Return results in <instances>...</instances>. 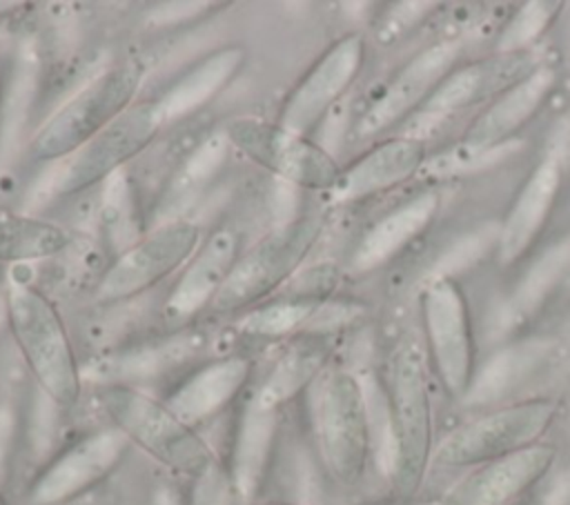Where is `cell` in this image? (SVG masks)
Segmentation results:
<instances>
[{"mask_svg": "<svg viewBox=\"0 0 570 505\" xmlns=\"http://www.w3.org/2000/svg\"><path fill=\"white\" fill-rule=\"evenodd\" d=\"M383 398L390 429V481L399 501H412L434 456V409L425 356L412 340L387 363Z\"/></svg>", "mask_w": 570, "mask_h": 505, "instance_id": "obj_1", "label": "cell"}, {"mask_svg": "<svg viewBox=\"0 0 570 505\" xmlns=\"http://www.w3.org/2000/svg\"><path fill=\"white\" fill-rule=\"evenodd\" d=\"M309 420L323 469L343 487L356 485L372 456V416L361 378L327 367L309 387Z\"/></svg>", "mask_w": 570, "mask_h": 505, "instance_id": "obj_2", "label": "cell"}, {"mask_svg": "<svg viewBox=\"0 0 570 505\" xmlns=\"http://www.w3.org/2000/svg\"><path fill=\"white\" fill-rule=\"evenodd\" d=\"M98 405L109 425L167 469L198 481L220 467L209 443L196 427L178 418L165 400L129 383H105L98 389Z\"/></svg>", "mask_w": 570, "mask_h": 505, "instance_id": "obj_3", "label": "cell"}, {"mask_svg": "<svg viewBox=\"0 0 570 505\" xmlns=\"http://www.w3.org/2000/svg\"><path fill=\"white\" fill-rule=\"evenodd\" d=\"M7 323L38 389L60 409L73 407L82 389V372L67 327L51 300L22 280L4 289Z\"/></svg>", "mask_w": 570, "mask_h": 505, "instance_id": "obj_4", "label": "cell"}, {"mask_svg": "<svg viewBox=\"0 0 570 505\" xmlns=\"http://www.w3.org/2000/svg\"><path fill=\"white\" fill-rule=\"evenodd\" d=\"M559 416V403L550 396H530L499 405L454 427L434 447L432 465L445 469H472L543 440Z\"/></svg>", "mask_w": 570, "mask_h": 505, "instance_id": "obj_5", "label": "cell"}, {"mask_svg": "<svg viewBox=\"0 0 570 505\" xmlns=\"http://www.w3.org/2000/svg\"><path fill=\"white\" fill-rule=\"evenodd\" d=\"M321 227L316 216H296L269 229L240 251L209 309L218 314L249 311L269 300L303 267V260L318 240Z\"/></svg>", "mask_w": 570, "mask_h": 505, "instance_id": "obj_6", "label": "cell"}, {"mask_svg": "<svg viewBox=\"0 0 570 505\" xmlns=\"http://www.w3.org/2000/svg\"><path fill=\"white\" fill-rule=\"evenodd\" d=\"M140 82L142 69L136 62H120L105 69L42 122L29 142V156L38 162L73 156L134 105Z\"/></svg>", "mask_w": 570, "mask_h": 505, "instance_id": "obj_7", "label": "cell"}, {"mask_svg": "<svg viewBox=\"0 0 570 505\" xmlns=\"http://www.w3.org/2000/svg\"><path fill=\"white\" fill-rule=\"evenodd\" d=\"M428 363L452 400H463L476 380V347L468 300L450 276L428 283L421 294Z\"/></svg>", "mask_w": 570, "mask_h": 505, "instance_id": "obj_8", "label": "cell"}, {"mask_svg": "<svg viewBox=\"0 0 570 505\" xmlns=\"http://www.w3.org/2000/svg\"><path fill=\"white\" fill-rule=\"evenodd\" d=\"M203 240L191 220H167L149 234L131 240L109 263L96 287L98 303L136 298L187 265Z\"/></svg>", "mask_w": 570, "mask_h": 505, "instance_id": "obj_9", "label": "cell"}, {"mask_svg": "<svg viewBox=\"0 0 570 505\" xmlns=\"http://www.w3.org/2000/svg\"><path fill=\"white\" fill-rule=\"evenodd\" d=\"M554 85L557 71L550 65H537L523 80L488 102L445 158H432L425 167L441 174L459 171L470 162L497 154L539 113Z\"/></svg>", "mask_w": 570, "mask_h": 505, "instance_id": "obj_10", "label": "cell"}, {"mask_svg": "<svg viewBox=\"0 0 570 505\" xmlns=\"http://www.w3.org/2000/svg\"><path fill=\"white\" fill-rule=\"evenodd\" d=\"M225 136L234 149L258 167L303 189L330 191L341 174L338 162L309 136H298L276 120L236 118L227 122Z\"/></svg>", "mask_w": 570, "mask_h": 505, "instance_id": "obj_11", "label": "cell"}, {"mask_svg": "<svg viewBox=\"0 0 570 505\" xmlns=\"http://www.w3.org/2000/svg\"><path fill=\"white\" fill-rule=\"evenodd\" d=\"M163 127L165 122L156 100L134 102L73 156H69L62 174L56 180V191L60 196H69L98 182H107L147 145H151Z\"/></svg>", "mask_w": 570, "mask_h": 505, "instance_id": "obj_12", "label": "cell"}, {"mask_svg": "<svg viewBox=\"0 0 570 505\" xmlns=\"http://www.w3.org/2000/svg\"><path fill=\"white\" fill-rule=\"evenodd\" d=\"M131 443L114 425L82 434L36 474L27 489L29 505H67L102 483L127 456Z\"/></svg>", "mask_w": 570, "mask_h": 505, "instance_id": "obj_13", "label": "cell"}, {"mask_svg": "<svg viewBox=\"0 0 570 505\" xmlns=\"http://www.w3.org/2000/svg\"><path fill=\"white\" fill-rule=\"evenodd\" d=\"M365 60L361 33H345L332 42L321 58L285 96L276 122L292 133L309 136L321 120L345 96Z\"/></svg>", "mask_w": 570, "mask_h": 505, "instance_id": "obj_14", "label": "cell"}, {"mask_svg": "<svg viewBox=\"0 0 570 505\" xmlns=\"http://www.w3.org/2000/svg\"><path fill=\"white\" fill-rule=\"evenodd\" d=\"M459 51V42L441 40L414 53L372 98L354 122L352 136L356 140L374 138L423 109L441 80L456 67Z\"/></svg>", "mask_w": 570, "mask_h": 505, "instance_id": "obj_15", "label": "cell"}, {"mask_svg": "<svg viewBox=\"0 0 570 505\" xmlns=\"http://www.w3.org/2000/svg\"><path fill=\"white\" fill-rule=\"evenodd\" d=\"M557 447L541 440L521 452L476 465L452 485L439 505H517L550 474Z\"/></svg>", "mask_w": 570, "mask_h": 505, "instance_id": "obj_16", "label": "cell"}, {"mask_svg": "<svg viewBox=\"0 0 570 505\" xmlns=\"http://www.w3.org/2000/svg\"><path fill=\"white\" fill-rule=\"evenodd\" d=\"M534 67L537 58L530 49L497 51L481 60L454 67L423 105V111L441 116L492 102L523 80Z\"/></svg>", "mask_w": 570, "mask_h": 505, "instance_id": "obj_17", "label": "cell"}, {"mask_svg": "<svg viewBox=\"0 0 570 505\" xmlns=\"http://www.w3.org/2000/svg\"><path fill=\"white\" fill-rule=\"evenodd\" d=\"M428 162V145L419 136H394L376 142L341 169L327 191L332 202H356L410 180Z\"/></svg>", "mask_w": 570, "mask_h": 505, "instance_id": "obj_18", "label": "cell"}, {"mask_svg": "<svg viewBox=\"0 0 570 505\" xmlns=\"http://www.w3.org/2000/svg\"><path fill=\"white\" fill-rule=\"evenodd\" d=\"M252 374L254 363L247 356L209 358L187 372L163 400L178 418L196 427L227 409L247 389Z\"/></svg>", "mask_w": 570, "mask_h": 505, "instance_id": "obj_19", "label": "cell"}, {"mask_svg": "<svg viewBox=\"0 0 570 505\" xmlns=\"http://www.w3.org/2000/svg\"><path fill=\"white\" fill-rule=\"evenodd\" d=\"M281 409L263 403L256 392H252L236 418L227 481L238 505H254V498L267 476L278 434Z\"/></svg>", "mask_w": 570, "mask_h": 505, "instance_id": "obj_20", "label": "cell"}, {"mask_svg": "<svg viewBox=\"0 0 570 505\" xmlns=\"http://www.w3.org/2000/svg\"><path fill=\"white\" fill-rule=\"evenodd\" d=\"M238 256L240 242L229 227H218L205 236L169 289L163 309L165 318L185 323L200 309L212 307Z\"/></svg>", "mask_w": 570, "mask_h": 505, "instance_id": "obj_21", "label": "cell"}, {"mask_svg": "<svg viewBox=\"0 0 570 505\" xmlns=\"http://www.w3.org/2000/svg\"><path fill=\"white\" fill-rule=\"evenodd\" d=\"M561 180L563 171L557 156H546L528 174L503 218L497 238V258L501 265H514L530 254L554 209Z\"/></svg>", "mask_w": 570, "mask_h": 505, "instance_id": "obj_22", "label": "cell"}, {"mask_svg": "<svg viewBox=\"0 0 570 505\" xmlns=\"http://www.w3.org/2000/svg\"><path fill=\"white\" fill-rule=\"evenodd\" d=\"M245 60L247 53L240 44L216 47L198 58L158 98H154L163 122H176L212 102L243 71Z\"/></svg>", "mask_w": 570, "mask_h": 505, "instance_id": "obj_23", "label": "cell"}, {"mask_svg": "<svg viewBox=\"0 0 570 505\" xmlns=\"http://www.w3.org/2000/svg\"><path fill=\"white\" fill-rule=\"evenodd\" d=\"M441 205L436 191H423L414 198L401 202L385 216H381L358 240L352 251V269L363 274L385 265L399 251H403L412 240H416L434 220Z\"/></svg>", "mask_w": 570, "mask_h": 505, "instance_id": "obj_24", "label": "cell"}, {"mask_svg": "<svg viewBox=\"0 0 570 505\" xmlns=\"http://www.w3.org/2000/svg\"><path fill=\"white\" fill-rule=\"evenodd\" d=\"M330 367V345L321 334L309 336L292 345L265 376V380L254 389L256 396L272 405L283 407L296 394L312 387V383Z\"/></svg>", "mask_w": 570, "mask_h": 505, "instance_id": "obj_25", "label": "cell"}, {"mask_svg": "<svg viewBox=\"0 0 570 505\" xmlns=\"http://www.w3.org/2000/svg\"><path fill=\"white\" fill-rule=\"evenodd\" d=\"M69 231L60 225L13 211H0V263H31L60 254Z\"/></svg>", "mask_w": 570, "mask_h": 505, "instance_id": "obj_26", "label": "cell"}, {"mask_svg": "<svg viewBox=\"0 0 570 505\" xmlns=\"http://www.w3.org/2000/svg\"><path fill=\"white\" fill-rule=\"evenodd\" d=\"M323 305L325 303L278 291L269 300L249 309L238 320V329L261 338H278L294 331H305Z\"/></svg>", "mask_w": 570, "mask_h": 505, "instance_id": "obj_27", "label": "cell"}, {"mask_svg": "<svg viewBox=\"0 0 570 505\" xmlns=\"http://www.w3.org/2000/svg\"><path fill=\"white\" fill-rule=\"evenodd\" d=\"M229 140L225 131L212 133L207 140H203L178 167L171 187H167V198L169 200H185L194 194L200 191L203 185H207L225 165L227 151H229Z\"/></svg>", "mask_w": 570, "mask_h": 505, "instance_id": "obj_28", "label": "cell"}, {"mask_svg": "<svg viewBox=\"0 0 570 505\" xmlns=\"http://www.w3.org/2000/svg\"><path fill=\"white\" fill-rule=\"evenodd\" d=\"M566 271H570V236L559 240L530 269V274L525 276V280L519 287V296H517L519 305L532 307L539 298H543V294L550 289V285Z\"/></svg>", "mask_w": 570, "mask_h": 505, "instance_id": "obj_29", "label": "cell"}, {"mask_svg": "<svg viewBox=\"0 0 570 505\" xmlns=\"http://www.w3.org/2000/svg\"><path fill=\"white\" fill-rule=\"evenodd\" d=\"M552 9L550 4L543 2H528L517 16L514 20L505 27L497 51H519V49H528V42L541 33V29L548 24V20L552 18Z\"/></svg>", "mask_w": 570, "mask_h": 505, "instance_id": "obj_30", "label": "cell"}, {"mask_svg": "<svg viewBox=\"0 0 570 505\" xmlns=\"http://www.w3.org/2000/svg\"><path fill=\"white\" fill-rule=\"evenodd\" d=\"M254 505H303V503H292V501H265V503H254Z\"/></svg>", "mask_w": 570, "mask_h": 505, "instance_id": "obj_31", "label": "cell"}, {"mask_svg": "<svg viewBox=\"0 0 570 505\" xmlns=\"http://www.w3.org/2000/svg\"><path fill=\"white\" fill-rule=\"evenodd\" d=\"M517 505H546L543 501H530V498H525V501H521V503H517Z\"/></svg>", "mask_w": 570, "mask_h": 505, "instance_id": "obj_32", "label": "cell"}]
</instances>
